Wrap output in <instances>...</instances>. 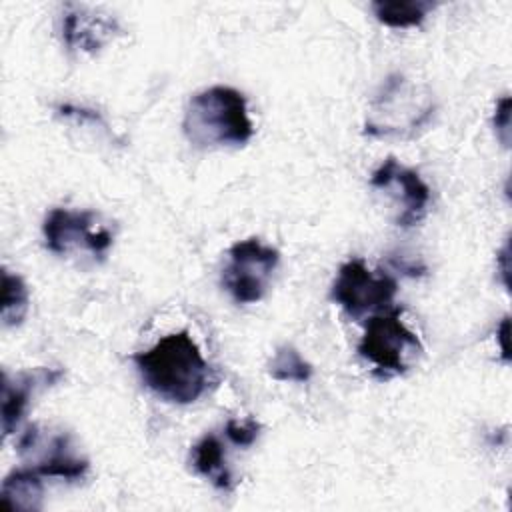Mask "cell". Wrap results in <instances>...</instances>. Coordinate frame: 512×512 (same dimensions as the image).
Returning <instances> with one entry per match:
<instances>
[{"label":"cell","mask_w":512,"mask_h":512,"mask_svg":"<svg viewBox=\"0 0 512 512\" xmlns=\"http://www.w3.org/2000/svg\"><path fill=\"white\" fill-rule=\"evenodd\" d=\"M132 362L142 384L164 402L192 404L214 384L212 368L188 330L162 336Z\"/></svg>","instance_id":"1"},{"label":"cell","mask_w":512,"mask_h":512,"mask_svg":"<svg viewBox=\"0 0 512 512\" xmlns=\"http://www.w3.org/2000/svg\"><path fill=\"white\" fill-rule=\"evenodd\" d=\"M182 132L194 148L244 146L254 136L246 96L224 84L196 92L186 104Z\"/></svg>","instance_id":"2"},{"label":"cell","mask_w":512,"mask_h":512,"mask_svg":"<svg viewBox=\"0 0 512 512\" xmlns=\"http://www.w3.org/2000/svg\"><path fill=\"white\" fill-rule=\"evenodd\" d=\"M434 110L436 100L426 84L392 72L370 100L362 132L372 138H412L432 120Z\"/></svg>","instance_id":"3"},{"label":"cell","mask_w":512,"mask_h":512,"mask_svg":"<svg viewBox=\"0 0 512 512\" xmlns=\"http://www.w3.org/2000/svg\"><path fill=\"white\" fill-rule=\"evenodd\" d=\"M400 312V308H388L372 314L356 348L358 354L372 364L378 380L402 376L422 352L420 338L402 322Z\"/></svg>","instance_id":"4"},{"label":"cell","mask_w":512,"mask_h":512,"mask_svg":"<svg viewBox=\"0 0 512 512\" xmlns=\"http://www.w3.org/2000/svg\"><path fill=\"white\" fill-rule=\"evenodd\" d=\"M280 264V252L260 238L238 240L228 248L220 282L236 304L260 302Z\"/></svg>","instance_id":"5"},{"label":"cell","mask_w":512,"mask_h":512,"mask_svg":"<svg viewBox=\"0 0 512 512\" xmlns=\"http://www.w3.org/2000/svg\"><path fill=\"white\" fill-rule=\"evenodd\" d=\"M398 282L386 272L370 270L364 260L350 258L340 268L330 286V300L352 320L392 308Z\"/></svg>","instance_id":"6"},{"label":"cell","mask_w":512,"mask_h":512,"mask_svg":"<svg viewBox=\"0 0 512 512\" xmlns=\"http://www.w3.org/2000/svg\"><path fill=\"white\" fill-rule=\"evenodd\" d=\"M46 248L56 256H68L74 250H86L104 260L114 236L108 228L96 226V214L90 210L52 208L42 224Z\"/></svg>","instance_id":"7"},{"label":"cell","mask_w":512,"mask_h":512,"mask_svg":"<svg viewBox=\"0 0 512 512\" xmlns=\"http://www.w3.org/2000/svg\"><path fill=\"white\" fill-rule=\"evenodd\" d=\"M370 186L386 192L394 200L396 226L412 228L424 220L432 196L430 188L416 170L398 164L394 156H388L372 172Z\"/></svg>","instance_id":"8"},{"label":"cell","mask_w":512,"mask_h":512,"mask_svg":"<svg viewBox=\"0 0 512 512\" xmlns=\"http://www.w3.org/2000/svg\"><path fill=\"white\" fill-rule=\"evenodd\" d=\"M122 34L116 16L82 6L66 4L62 14V40L70 52L96 54Z\"/></svg>","instance_id":"9"},{"label":"cell","mask_w":512,"mask_h":512,"mask_svg":"<svg viewBox=\"0 0 512 512\" xmlns=\"http://www.w3.org/2000/svg\"><path fill=\"white\" fill-rule=\"evenodd\" d=\"M64 376L60 368H34L10 376L2 372V434L10 436L24 418L30 398L42 386H52Z\"/></svg>","instance_id":"10"},{"label":"cell","mask_w":512,"mask_h":512,"mask_svg":"<svg viewBox=\"0 0 512 512\" xmlns=\"http://www.w3.org/2000/svg\"><path fill=\"white\" fill-rule=\"evenodd\" d=\"M192 468L204 476L214 488L222 492H232L234 476L228 468L224 446L216 434H204L190 452Z\"/></svg>","instance_id":"11"},{"label":"cell","mask_w":512,"mask_h":512,"mask_svg":"<svg viewBox=\"0 0 512 512\" xmlns=\"http://www.w3.org/2000/svg\"><path fill=\"white\" fill-rule=\"evenodd\" d=\"M34 468L44 478H60V480L76 482L88 474L90 462L72 452L68 434H58L50 440V448L44 452L42 460L34 464Z\"/></svg>","instance_id":"12"},{"label":"cell","mask_w":512,"mask_h":512,"mask_svg":"<svg viewBox=\"0 0 512 512\" xmlns=\"http://www.w3.org/2000/svg\"><path fill=\"white\" fill-rule=\"evenodd\" d=\"M42 474L32 468H16L2 480L0 500L12 510H40L44 482Z\"/></svg>","instance_id":"13"},{"label":"cell","mask_w":512,"mask_h":512,"mask_svg":"<svg viewBox=\"0 0 512 512\" xmlns=\"http://www.w3.org/2000/svg\"><path fill=\"white\" fill-rule=\"evenodd\" d=\"M374 18L388 28H416L436 8L432 0H376L370 4Z\"/></svg>","instance_id":"14"},{"label":"cell","mask_w":512,"mask_h":512,"mask_svg":"<svg viewBox=\"0 0 512 512\" xmlns=\"http://www.w3.org/2000/svg\"><path fill=\"white\" fill-rule=\"evenodd\" d=\"M30 290L22 276L12 274L8 268H2V324L6 328L20 326L28 314Z\"/></svg>","instance_id":"15"},{"label":"cell","mask_w":512,"mask_h":512,"mask_svg":"<svg viewBox=\"0 0 512 512\" xmlns=\"http://www.w3.org/2000/svg\"><path fill=\"white\" fill-rule=\"evenodd\" d=\"M268 374L278 382L306 384L312 378L314 368L292 344H282L268 362Z\"/></svg>","instance_id":"16"},{"label":"cell","mask_w":512,"mask_h":512,"mask_svg":"<svg viewBox=\"0 0 512 512\" xmlns=\"http://www.w3.org/2000/svg\"><path fill=\"white\" fill-rule=\"evenodd\" d=\"M260 422L254 420V418H246V420H228L226 422V438L234 444V446H242V448H248L256 442V438L260 436Z\"/></svg>","instance_id":"17"},{"label":"cell","mask_w":512,"mask_h":512,"mask_svg":"<svg viewBox=\"0 0 512 512\" xmlns=\"http://www.w3.org/2000/svg\"><path fill=\"white\" fill-rule=\"evenodd\" d=\"M492 124H494V130H496L498 140H500L504 146H508V144H510V96H502V98L496 102Z\"/></svg>","instance_id":"18"},{"label":"cell","mask_w":512,"mask_h":512,"mask_svg":"<svg viewBox=\"0 0 512 512\" xmlns=\"http://www.w3.org/2000/svg\"><path fill=\"white\" fill-rule=\"evenodd\" d=\"M500 330H502V334H500L502 354H504V358H508V352H506V332H508V318H504V320H502V324H500Z\"/></svg>","instance_id":"19"}]
</instances>
